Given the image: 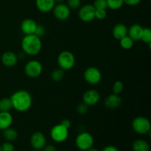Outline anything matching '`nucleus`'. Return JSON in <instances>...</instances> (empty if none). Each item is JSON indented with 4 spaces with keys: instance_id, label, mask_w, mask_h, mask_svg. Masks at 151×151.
I'll return each mask as SVG.
<instances>
[{
    "instance_id": "0eeeda50",
    "label": "nucleus",
    "mask_w": 151,
    "mask_h": 151,
    "mask_svg": "<svg viewBox=\"0 0 151 151\" xmlns=\"http://www.w3.org/2000/svg\"><path fill=\"white\" fill-rule=\"evenodd\" d=\"M43 66L41 62L36 60L28 61L24 66V73L28 78H36L41 75Z\"/></svg>"
},
{
    "instance_id": "f03ea898",
    "label": "nucleus",
    "mask_w": 151,
    "mask_h": 151,
    "mask_svg": "<svg viewBox=\"0 0 151 151\" xmlns=\"http://www.w3.org/2000/svg\"><path fill=\"white\" fill-rule=\"evenodd\" d=\"M22 48L26 55L29 56L36 55L42 48L41 38L35 34L24 35L22 40Z\"/></svg>"
},
{
    "instance_id": "a878e982",
    "label": "nucleus",
    "mask_w": 151,
    "mask_h": 151,
    "mask_svg": "<svg viewBox=\"0 0 151 151\" xmlns=\"http://www.w3.org/2000/svg\"><path fill=\"white\" fill-rule=\"evenodd\" d=\"M142 42L145 44H149L151 43V30L149 27H144L143 28V32L142 34L141 40Z\"/></svg>"
},
{
    "instance_id": "f257e3e1",
    "label": "nucleus",
    "mask_w": 151,
    "mask_h": 151,
    "mask_svg": "<svg viewBox=\"0 0 151 151\" xmlns=\"http://www.w3.org/2000/svg\"><path fill=\"white\" fill-rule=\"evenodd\" d=\"M13 109L18 112H26L31 108L32 99L31 94L25 90L16 91L10 96Z\"/></svg>"
},
{
    "instance_id": "ea45409f",
    "label": "nucleus",
    "mask_w": 151,
    "mask_h": 151,
    "mask_svg": "<svg viewBox=\"0 0 151 151\" xmlns=\"http://www.w3.org/2000/svg\"><path fill=\"white\" fill-rule=\"evenodd\" d=\"M31 151H41V150H31Z\"/></svg>"
},
{
    "instance_id": "9d476101",
    "label": "nucleus",
    "mask_w": 151,
    "mask_h": 151,
    "mask_svg": "<svg viewBox=\"0 0 151 151\" xmlns=\"http://www.w3.org/2000/svg\"><path fill=\"white\" fill-rule=\"evenodd\" d=\"M71 9L64 3H60L55 5L52 12L53 15L57 19L60 21H65L68 19L71 14Z\"/></svg>"
},
{
    "instance_id": "2f4dec72",
    "label": "nucleus",
    "mask_w": 151,
    "mask_h": 151,
    "mask_svg": "<svg viewBox=\"0 0 151 151\" xmlns=\"http://www.w3.org/2000/svg\"><path fill=\"white\" fill-rule=\"evenodd\" d=\"M88 106H86L85 103H81V104L78 105V107H77V112L81 115L85 114H86L87 111H88Z\"/></svg>"
},
{
    "instance_id": "f3484780",
    "label": "nucleus",
    "mask_w": 151,
    "mask_h": 151,
    "mask_svg": "<svg viewBox=\"0 0 151 151\" xmlns=\"http://www.w3.org/2000/svg\"><path fill=\"white\" fill-rule=\"evenodd\" d=\"M143 28L144 27H142L141 25L134 24L128 29V35L134 41H140L143 32Z\"/></svg>"
},
{
    "instance_id": "9b49d317",
    "label": "nucleus",
    "mask_w": 151,
    "mask_h": 151,
    "mask_svg": "<svg viewBox=\"0 0 151 151\" xmlns=\"http://www.w3.org/2000/svg\"><path fill=\"white\" fill-rule=\"evenodd\" d=\"M29 143L33 150H41L47 144V139L43 133L36 131L31 135Z\"/></svg>"
},
{
    "instance_id": "2eb2a0df",
    "label": "nucleus",
    "mask_w": 151,
    "mask_h": 151,
    "mask_svg": "<svg viewBox=\"0 0 151 151\" xmlns=\"http://www.w3.org/2000/svg\"><path fill=\"white\" fill-rule=\"evenodd\" d=\"M1 60L4 66L7 67H13L17 64L18 56L13 52L7 51L1 55Z\"/></svg>"
},
{
    "instance_id": "aec40b11",
    "label": "nucleus",
    "mask_w": 151,
    "mask_h": 151,
    "mask_svg": "<svg viewBox=\"0 0 151 151\" xmlns=\"http://www.w3.org/2000/svg\"><path fill=\"white\" fill-rule=\"evenodd\" d=\"M133 151H150V145L144 139H137L132 144Z\"/></svg>"
},
{
    "instance_id": "393cba45",
    "label": "nucleus",
    "mask_w": 151,
    "mask_h": 151,
    "mask_svg": "<svg viewBox=\"0 0 151 151\" xmlns=\"http://www.w3.org/2000/svg\"><path fill=\"white\" fill-rule=\"evenodd\" d=\"M51 78L54 82H60L64 77V71L61 69H56L51 73Z\"/></svg>"
},
{
    "instance_id": "dca6fc26",
    "label": "nucleus",
    "mask_w": 151,
    "mask_h": 151,
    "mask_svg": "<svg viewBox=\"0 0 151 151\" xmlns=\"http://www.w3.org/2000/svg\"><path fill=\"white\" fill-rule=\"evenodd\" d=\"M55 0H35L37 9L42 13H50L55 5Z\"/></svg>"
},
{
    "instance_id": "1a4fd4ad",
    "label": "nucleus",
    "mask_w": 151,
    "mask_h": 151,
    "mask_svg": "<svg viewBox=\"0 0 151 151\" xmlns=\"http://www.w3.org/2000/svg\"><path fill=\"white\" fill-rule=\"evenodd\" d=\"M95 10L96 9L93 4H87L82 6L78 11V16L82 22H92L95 19Z\"/></svg>"
},
{
    "instance_id": "6e6552de",
    "label": "nucleus",
    "mask_w": 151,
    "mask_h": 151,
    "mask_svg": "<svg viewBox=\"0 0 151 151\" xmlns=\"http://www.w3.org/2000/svg\"><path fill=\"white\" fill-rule=\"evenodd\" d=\"M83 78L88 83L91 85H96L101 81L102 73L98 68L90 66L84 71Z\"/></svg>"
},
{
    "instance_id": "473e14b6",
    "label": "nucleus",
    "mask_w": 151,
    "mask_h": 151,
    "mask_svg": "<svg viewBox=\"0 0 151 151\" xmlns=\"http://www.w3.org/2000/svg\"><path fill=\"white\" fill-rule=\"evenodd\" d=\"M44 32H45V29H44V27L41 24H38V26H37L36 27V29H35V35H38V37H41L44 35Z\"/></svg>"
},
{
    "instance_id": "4468645a",
    "label": "nucleus",
    "mask_w": 151,
    "mask_h": 151,
    "mask_svg": "<svg viewBox=\"0 0 151 151\" xmlns=\"http://www.w3.org/2000/svg\"><path fill=\"white\" fill-rule=\"evenodd\" d=\"M122 98L119 97V95L115 94H110L104 100V106L109 109H117L122 105Z\"/></svg>"
},
{
    "instance_id": "4c0bfd02",
    "label": "nucleus",
    "mask_w": 151,
    "mask_h": 151,
    "mask_svg": "<svg viewBox=\"0 0 151 151\" xmlns=\"http://www.w3.org/2000/svg\"><path fill=\"white\" fill-rule=\"evenodd\" d=\"M65 0H55V4H60V3H63Z\"/></svg>"
},
{
    "instance_id": "7c9ffc66",
    "label": "nucleus",
    "mask_w": 151,
    "mask_h": 151,
    "mask_svg": "<svg viewBox=\"0 0 151 151\" xmlns=\"http://www.w3.org/2000/svg\"><path fill=\"white\" fill-rule=\"evenodd\" d=\"M107 16L106 10H95V19L98 20H103Z\"/></svg>"
},
{
    "instance_id": "58836bf2",
    "label": "nucleus",
    "mask_w": 151,
    "mask_h": 151,
    "mask_svg": "<svg viewBox=\"0 0 151 151\" xmlns=\"http://www.w3.org/2000/svg\"><path fill=\"white\" fill-rule=\"evenodd\" d=\"M86 151H100L99 150H97V148H94V147H91V148H89L88 150H87Z\"/></svg>"
},
{
    "instance_id": "f704fd0d",
    "label": "nucleus",
    "mask_w": 151,
    "mask_h": 151,
    "mask_svg": "<svg viewBox=\"0 0 151 151\" xmlns=\"http://www.w3.org/2000/svg\"><path fill=\"white\" fill-rule=\"evenodd\" d=\"M41 151H57L55 146L53 145H47L43 147Z\"/></svg>"
},
{
    "instance_id": "412c9836",
    "label": "nucleus",
    "mask_w": 151,
    "mask_h": 151,
    "mask_svg": "<svg viewBox=\"0 0 151 151\" xmlns=\"http://www.w3.org/2000/svg\"><path fill=\"white\" fill-rule=\"evenodd\" d=\"M18 135L19 134H18L17 131L14 128H11V127L6 128L5 130L3 131V137L8 142H12L15 141L18 138Z\"/></svg>"
},
{
    "instance_id": "a211bd4d",
    "label": "nucleus",
    "mask_w": 151,
    "mask_h": 151,
    "mask_svg": "<svg viewBox=\"0 0 151 151\" xmlns=\"http://www.w3.org/2000/svg\"><path fill=\"white\" fill-rule=\"evenodd\" d=\"M112 34L115 39L120 40L128 35V27L124 24L119 23L114 25L112 29Z\"/></svg>"
},
{
    "instance_id": "c756f323",
    "label": "nucleus",
    "mask_w": 151,
    "mask_h": 151,
    "mask_svg": "<svg viewBox=\"0 0 151 151\" xmlns=\"http://www.w3.org/2000/svg\"><path fill=\"white\" fill-rule=\"evenodd\" d=\"M1 151H14L15 147L14 145L12 144L11 142H5L1 145Z\"/></svg>"
},
{
    "instance_id": "f8f14e48",
    "label": "nucleus",
    "mask_w": 151,
    "mask_h": 151,
    "mask_svg": "<svg viewBox=\"0 0 151 151\" xmlns=\"http://www.w3.org/2000/svg\"><path fill=\"white\" fill-rule=\"evenodd\" d=\"M100 99V93L95 89H89L83 95V102L88 106H92L97 104Z\"/></svg>"
},
{
    "instance_id": "7ed1b4c3",
    "label": "nucleus",
    "mask_w": 151,
    "mask_h": 151,
    "mask_svg": "<svg viewBox=\"0 0 151 151\" xmlns=\"http://www.w3.org/2000/svg\"><path fill=\"white\" fill-rule=\"evenodd\" d=\"M57 61L60 69L63 71H68L75 66V58L72 52L64 50L60 52L58 55Z\"/></svg>"
},
{
    "instance_id": "b1692460",
    "label": "nucleus",
    "mask_w": 151,
    "mask_h": 151,
    "mask_svg": "<svg viewBox=\"0 0 151 151\" xmlns=\"http://www.w3.org/2000/svg\"><path fill=\"white\" fill-rule=\"evenodd\" d=\"M107 1V6L111 10H116L120 9L123 6V0H106Z\"/></svg>"
},
{
    "instance_id": "20e7f679",
    "label": "nucleus",
    "mask_w": 151,
    "mask_h": 151,
    "mask_svg": "<svg viewBox=\"0 0 151 151\" xmlns=\"http://www.w3.org/2000/svg\"><path fill=\"white\" fill-rule=\"evenodd\" d=\"M131 126L134 132L139 135H145L150 132V122L145 116H139L134 118L132 121Z\"/></svg>"
},
{
    "instance_id": "39448f33",
    "label": "nucleus",
    "mask_w": 151,
    "mask_h": 151,
    "mask_svg": "<svg viewBox=\"0 0 151 151\" xmlns=\"http://www.w3.org/2000/svg\"><path fill=\"white\" fill-rule=\"evenodd\" d=\"M94 137L88 132H81L75 139V145L79 150L86 151L94 145Z\"/></svg>"
},
{
    "instance_id": "423d86ee",
    "label": "nucleus",
    "mask_w": 151,
    "mask_h": 151,
    "mask_svg": "<svg viewBox=\"0 0 151 151\" xmlns=\"http://www.w3.org/2000/svg\"><path fill=\"white\" fill-rule=\"evenodd\" d=\"M50 137L55 142H63L69 137V129L60 123L54 125L50 130Z\"/></svg>"
},
{
    "instance_id": "ddd939ff",
    "label": "nucleus",
    "mask_w": 151,
    "mask_h": 151,
    "mask_svg": "<svg viewBox=\"0 0 151 151\" xmlns=\"http://www.w3.org/2000/svg\"><path fill=\"white\" fill-rule=\"evenodd\" d=\"M37 26L38 24L35 20L32 19H25L21 24V30L25 35H32L35 34Z\"/></svg>"
},
{
    "instance_id": "bb28decb",
    "label": "nucleus",
    "mask_w": 151,
    "mask_h": 151,
    "mask_svg": "<svg viewBox=\"0 0 151 151\" xmlns=\"http://www.w3.org/2000/svg\"><path fill=\"white\" fill-rule=\"evenodd\" d=\"M124 89V84L122 81H117L114 82L112 86V91H113V94H117L119 95L123 91Z\"/></svg>"
},
{
    "instance_id": "c9c22d12",
    "label": "nucleus",
    "mask_w": 151,
    "mask_h": 151,
    "mask_svg": "<svg viewBox=\"0 0 151 151\" xmlns=\"http://www.w3.org/2000/svg\"><path fill=\"white\" fill-rule=\"evenodd\" d=\"M60 124H61V125H63V126L66 127V128H68V129H69V128L71 127L72 122H71V121L69 120V119H63V120H61V122H60Z\"/></svg>"
},
{
    "instance_id": "a19ab883",
    "label": "nucleus",
    "mask_w": 151,
    "mask_h": 151,
    "mask_svg": "<svg viewBox=\"0 0 151 151\" xmlns=\"http://www.w3.org/2000/svg\"><path fill=\"white\" fill-rule=\"evenodd\" d=\"M0 151H1V145H0Z\"/></svg>"
},
{
    "instance_id": "5701e85b",
    "label": "nucleus",
    "mask_w": 151,
    "mask_h": 151,
    "mask_svg": "<svg viewBox=\"0 0 151 151\" xmlns=\"http://www.w3.org/2000/svg\"><path fill=\"white\" fill-rule=\"evenodd\" d=\"M134 41L130 38L128 35H126L122 39L119 40V44H120L121 47L125 50H129L134 47Z\"/></svg>"
},
{
    "instance_id": "c85d7f7f",
    "label": "nucleus",
    "mask_w": 151,
    "mask_h": 151,
    "mask_svg": "<svg viewBox=\"0 0 151 151\" xmlns=\"http://www.w3.org/2000/svg\"><path fill=\"white\" fill-rule=\"evenodd\" d=\"M81 0H67V6L70 9L76 10L81 7Z\"/></svg>"
},
{
    "instance_id": "72a5a7b5",
    "label": "nucleus",
    "mask_w": 151,
    "mask_h": 151,
    "mask_svg": "<svg viewBox=\"0 0 151 151\" xmlns=\"http://www.w3.org/2000/svg\"><path fill=\"white\" fill-rule=\"evenodd\" d=\"M124 4H126L129 6L138 5L142 0H123Z\"/></svg>"
},
{
    "instance_id": "4be33fe9",
    "label": "nucleus",
    "mask_w": 151,
    "mask_h": 151,
    "mask_svg": "<svg viewBox=\"0 0 151 151\" xmlns=\"http://www.w3.org/2000/svg\"><path fill=\"white\" fill-rule=\"evenodd\" d=\"M12 109L13 105L10 97H4L0 100V112H10Z\"/></svg>"
},
{
    "instance_id": "6ab92c4d",
    "label": "nucleus",
    "mask_w": 151,
    "mask_h": 151,
    "mask_svg": "<svg viewBox=\"0 0 151 151\" xmlns=\"http://www.w3.org/2000/svg\"><path fill=\"white\" fill-rule=\"evenodd\" d=\"M13 118L10 112H0V130L4 131L11 126Z\"/></svg>"
},
{
    "instance_id": "e433bc0d",
    "label": "nucleus",
    "mask_w": 151,
    "mask_h": 151,
    "mask_svg": "<svg viewBox=\"0 0 151 151\" xmlns=\"http://www.w3.org/2000/svg\"><path fill=\"white\" fill-rule=\"evenodd\" d=\"M102 151H119L118 148L114 145H107L103 147Z\"/></svg>"
},
{
    "instance_id": "cd10ccee",
    "label": "nucleus",
    "mask_w": 151,
    "mask_h": 151,
    "mask_svg": "<svg viewBox=\"0 0 151 151\" xmlns=\"http://www.w3.org/2000/svg\"><path fill=\"white\" fill-rule=\"evenodd\" d=\"M93 6L96 10H106L108 8L106 0H94Z\"/></svg>"
}]
</instances>
